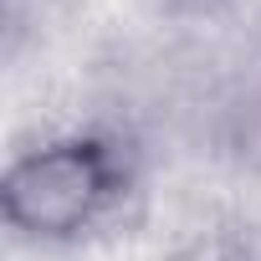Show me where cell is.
<instances>
[{
    "label": "cell",
    "mask_w": 261,
    "mask_h": 261,
    "mask_svg": "<svg viewBox=\"0 0 261 261\" xmlns=\"http://www.w3.org/2000/svg\"><path fill=\"white\" fill-rule=\"evenodd\" d=\"M246 261H261V230H256V241H251V251H246Z\"/></svg>",
    "instance_id": "6da1fadb"
}]
</instances>
